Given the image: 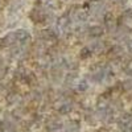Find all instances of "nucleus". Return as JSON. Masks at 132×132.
Returning a JSON list of instances; mask_svg holds the SVG:
<instances>
[{"instance_id":"12","label":"nucleus","mask_w":132,"mask_h":132,"mask_svg":"<svg viewBox=\"0 0 132 132\" xmlns=\"http://www.w3.org/2000/svg\"><path fill=\"white\" fill-rule=\"evenodd\" d=\"M127 49H128V52H129V54H131V57H132V40H129V41L127 42Z\"/></svg>"},{"instance_id":"8","label":"nucleus","mask_w":132,"mask_h":132,"mask_svg":"<svg viewBox=\"0 0 132 132\" xmlns=\"http://www.w3.org/2000/svg\"><path fill=\"white\" fill-rule=\"evenodd\" d=\"M87 89H89L87 81H86V79H81L79 83H78V90H79V91H86Z\"/></svg>"},{"instance_id":"10","label":"nucleus","mask_w":132,"mask_h":132,"mask_svg":"<svg viewBox=\"0 0 132 132\" xmlns=\"http://www.w3.org/2000/svg\"><path fill=\"white\" fill-rule=\"evenodd\" d=\"M123 87L126 90H132V78L131 79H127V81H124V83H123Z\"/></svg>"},{"instance_id":"4","label":"nucleus","mask_w":132,"mask_h":132,"mask_svg":"<svg viewBox=\"0 0 132 132\" xmlns=\"http://www.w3.org/2000/svg\"><path fill=\"white\" fill-rule=\"evenodd\" d=\"M122 53H123L122 46L114 45L111 49L108 50V56H110V57H112V58H119V57H122Z\"/></svg>"},{"instance_id":"11","label":"nucleus","mask_w":132,"mask_h":132,"mask_svg":"<svg viewBox=\"0 0 132 132\" xmlns=\"http://www.w3.org/2000/svg\"><path fill=\"white\" fill-rule=\"evenodd\" d=\"M70 110H71V106H70V104H63V106L61 107L60 111H61L62 114H66V112H69Z\"/></svg>"},{"instance_id":"7","label":"nucleus","mask_w":132,"mask_h":132,"mask_svg":"<svg viewBox=\"0 0 132 132\" xmlns=\"http://www.w3.org/2000/svg\"><path fill=\"white\" fill-rule=\"evenodd\" d=\"M91 54H93L91 49H90L89 46H85V48H82L81 52H79V58H81V60H89V58L91 57Z\"/></svg>"},{"instance_id":"3","label":"nucleus","mask_w":132,"mask_h":132,"mask_svg":"<svg viewBox=\"0 0 132 132\" xmlns=\"http://www.w3.org/2000/svg\"><path fill=\"white\" fill-rule=\"evenodd\" d=\"M40 36H41V38H42V40L49 41V42H52V41H56V40H57V35H56V33H54L53 30H50V29L41 30Z\"/></svg>"},{"instance_id":"5","label":"nucleus","mask_w":132,"mask_h":132,"mask_svg":"<svg viewBox=\"0 0 132 132\" xmlns=\"http://www.w3.org/2000/svg\"><path fill=\"white\" fill-rule=\"evenodd\" d=\"M15 42H17V40H16V33L15 32H11V33H8V35L3 38V45H13Z\"/></svg>"},{"instance_id":"9","label":"nucleus","mask_w":132,"mask_h":132,"mask_svg":"<svg viewBox=\"0 0 132 132\" xmlns=\"http://www.w3.org/2000/svg\"><path fill=\"white\" fill-rule=\"evenodd\" d=\"M122 19H123V20H132V9H126V11H123Z\"/></svg>"},{"instance_id":"6","label":"nucleus","mask_w":132,"mask_h":132,"mask_svg":"<svg viewBox=\"0 0 132 132\" xmlns=\"http://www.w3.org/2000/svg\"><path fill=\"white\" fill-rule=\"evenodd\" d=\"M90 49L93 53H102V50L104 49V44H103V41H94L91 44Z\"/></svg>"},{"instance_id":"1","label":"nucleus","mask_w":132,"mask_h":132,"mask_svg":"<svg viewBox=\"0 0 132 132\" xmlns=\"http://www.w3.org/2000/svg\"><path fill=\"white\" fill-rule=\"evenodd\" d=\"M15 33H16V40H17V42H20V44H27V42L30 41V35H29L27 30L19 29V30H16Z\"/></svg>"},{"instance_id":"2","label":"nucleus","mask_w":132,"mask_h":132,"mask_svg":"<svg viewBox=\"0 0 132 132\" xmlns=\"http://www.w3.org/2000/svg\"><path fill=\"white\" fill-rule=\"evenodd\" d=\"M103 33H104V29H103L102 27H99V25H93V27L89 28V36L93 37V38L102 37Z\"/></svg>"}]
</instances>
